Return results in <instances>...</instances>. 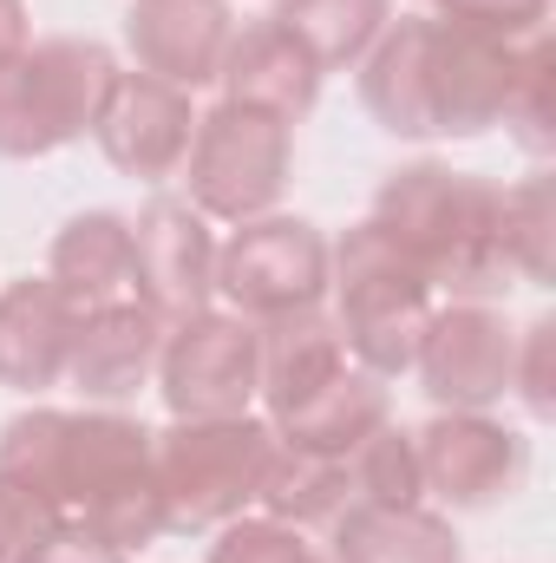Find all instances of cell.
<instances>
[{"label": "cell", "mask_w": 556, "mask_h": 563, "mask_svg": "<svg viewBox=\"0 0 556 563\" xmlns=\"http://www.w3.org/2000/svg\"><path fill=\"white\" fill-rule=\"evenodd\" d=\"M393 413H387V380L380 374H367V367H341L334 380H321L301 407H288V413H276V439H288V445H301V452H327V459H347L374 426H387Z\"/></svg>", "instance_id": "21"}, {"label": "cell", "mask_w": 556, "mask_h": 563, "mask_svg": "<svg viewBox=\"0 0 556 563\" xmlns=\"http://www.w3.org/2000/svg\"><path fill=\"white\" fill-rule=\"evenodd\" d=\"M498 256L504 269L524 282L556 276V184L551 177H524L511 190H498Z\"/></svg>", "instance_id": "24"}, {"label": "cell", "mask_w": 556, "mask_h": 563, "mask_svg": "<svg viewBox=\"0 0 556 563\" xmlns=\"http://www.w3.org/2000/svg\"><path fill=\"white\" fill-rule=\"evenodd\" d=\"M334 563H465V544L445 511L354 498L334 518Z\"/></svg>", "instance_id": "20"}, {"label": "cell", "mask_w": 556, "mask_h": 563, "mask_svg": "<svg viewBox=\"0 0 556 563\" xmlns=\"http://www.w3.org/2000/svg\"><path fill=\"white\" fill-rule=\"evenodd\" d=\"M33 46V20H26V0H0V66L13 59V53H26Z\"/></svg>", "instance_id": "33"}, {"label": "cell", "mask_w": 556, "mask_h": 563, "mask_svg": "<svg viewBox=\"0 0 556 563\" xmlns=\"http://www.w3.org/2000/svg\"><path fill=\"white\" fill-rule=\"evenodd\" d=\"M59 459H66V413L59 407H26L0 426V478L33 485L53 505H59Z\"/></svg>", "instance_id": "27"}, {"label": "cell", "mask_w": 556, "mask_h": 563, "mask_svg": "<svg viewBox=\"0 0 556 563\" xmlns=\"http://www.w3.org/2000/svg\"><path fill=\"white\" fill-rule=\"evenodd\" d=\"M125 66L99 40H33L0 66V157H53L86 139Z\"/></svg>", "instance_id": "5"}, {"label": "cell", "mask_w": 556, "mask_h": 563, "mask_svg": "<svg viewBox=\"0 0 556 563\" xmlns=\"http://www.w3.org/2000/svg\"><path fill=\"white\" fill-rule=\"evenodd\" d=\"M276 426L263 413H216V420H170L151 432V465L164 492L170 531H216L256 511V485L269 465Z\"/></svg>", "instance_id": "4"}, {"label": "cell", "mask_w": 556, "mask_h": 563, "mask_svg": "<svg viewBox=\"0 0 556 563\" xmlns=\"http://www.w3.org/2000/svg\"><path fill=\"white\" fill-rule=\"evenodd\" d=\"M419 485L445 511H485L524 492L531 478V439L498 413H438L413 432Z\"/></svg>", "instance_id": "10"}, {"label": "cell", "mask_w": 556, "mask_h": 563, "mask_svg": "<svg viewBox=\"0 0 556 563\" xmlns=\"http://www.w3.org/2000/svg\"><path fill=\"white\" fill-rule=\"evenodd\" d=\"M288 170H294V125L230 106V99L197 112V132L184 151V184H190V210H203L210 223L236 230L249 217H269L288 190Z\"/></svg>", "instance_id": "6"}, {"label": "cell", "mask_w": 556, "mask_h": 563, "mask_svg": "<svg viewBox=\"0 0 556 563\" xmlns=\"http://www.w3.org/2000/svg\"><path fill=\"white\" fill-rule=\"evenodd\" d=\"M230 33H236L230 0H132L125 7V46L138 73L184 86V92L216 86Z\"/></svg>", "instance_id": "15"}, {"label": "cell", "mask_w": 556, "mask_h": 563, "mask_svg": "<svg viewBox=\"0 0 556 563\" xmlns=\"http://www.w3.org/2000/svg\"><path fill=\"white\" fill-rule=\"evenodd\" d=\"M132 295L164 321L216 308V236L190 197H151L132 223Z\"/></svg>", "instance_id": "11"}, {"label": "cell", "mask_w": 556, "mask_h": 563, "mask_svg": "<svg viewBox=\"0 0 556 563\" xmlns=\"http://www.w3.org/2000/svg\"><path fill=\"white\" fill-rule=\"evenodd\" d=\"M308 563H334V558H308Z\"/></svg>", "instance_id": "34"}, {"label": "cell", "mask_w": 556, "mask_h": 563, "mask_svg": "<svg viewBox=\"0 0 556 563\" xmlns=\"http://www.w3.org/2000/svg\"><path fill=\"white\" fill-rule=\"evenodd\" d=\"M164 314L144 308L138 295L86 308L73 328V354H66V387L92 407H119L157 374V347H164Z\"/></svg>", "instance_id": "14"}, {"label": "cell", "mask_w": 556, "mask_h": 563, "mask_svg": "<svg viewBox=\"0 0 556 563\" xmlns=\"http://www.w3.org/2000/svg\"><path fill=\"white\" fill-rule=\"evenodd\" d=\"M59 525H66V511L46 492L0 478V563H26Z\"/></svg>", "instance_id": "29"}, {"label": "cell", "mask_w": 556, "mask_h": 563, "mask_svg": "<svg viewBox=\"0 0 556 563\" xmlns=\"http://www.w3.org/2000/svg\"><path fill=\"white\" fill-rule=\"evenodd\" d=\"M367 223L432 288H452V301H485L511 282L504 256H498V184H485L471 170L419 157L374 190Z\"/></svg>", "instance_id": "1"}, {"label": "cell", "mask_w": 556, "mask_h": 563, "mask_svg": "<svg viewBox=\"0 0 556 563\" xmlns=\"http://www.w3.org/2000/svg\"><path fill=\"white\" fill-rule=\"evenodd\" d=\"M432 13H438V20H458V26H478V33L518 46V40L544 33L551 0H432Z\"/></svg>", "instance_id": "31"}, {"label": "cell", "mask_w": 556, "mask_h": 563, "mask_svg": "<svg viewBox=\"0 0 556 563\" xmlns=\"http://www.w3.org/2000/svg\"><path fill=\"white\" fill-rule=\"evenodd\" d=\"M347 478H354V498L360 505H425V485H419V445L407 426H374L354 452H347Z\"/></svg>", "instance_id": "26"}, {"label": "cell", "mask_w": 556, "mask_h": 563, "mask_svg": "<svg viewBox=\"0 0 556 563\" xmlns=\"http://www.w3.org/2000/svg\"><path fill=\"white\" fill-rule=\"evenodd\" d=\"M256 347H263V367H256L263 420L301 407L321 380H334L347 367V341H341L327 308H294V314H276V321H256Z\"/></svg>", "instance_id": "18"}, {"label": "cell", "mask_w": 556, "mask_h": 563, "mask_svg": "<svg viewBox=\"0 0 556 563\" xmlns=\"http://www.w3.org/2000/svg\"><path fill=\"white\" fill-rule=\"evenodd\" d=\"M269 20H281L308 46V59L327 79V73H354L367 59V46L393 20V0H276Z\"/></svg>", "instance_id": "23"}, {"label": "cell", "mask_w": 556, "mask_h": 563, "mask_svg": "<svg viewBox=\"0 0 556 563\" xmlns=\"http://www.w3.org/2000/svg\"><path fill=\"white\" fill-rule=\"evenodd\" d=\"M498 125L524 144L531 157H551L556 151V46H551V33L518 40V66H511V92H504Z\"/></svg>", "instance_id": "25"}, {"label": "cell", "mask_w": 556, "mask_h": 563, "mask_svg": "<svg viewBox=\"0 0 556 563\" xmlns=\"http://www.w3.org/2000/svg\"><path fill=\"white\" fill-rule=\"evenodd\" d=\"M347 505H354L347 459L301 452V445H288V439L269 445V465H263V485H256V511H269L281 525L308 531V525H334Z\"/></svg>", "instance_id": "22"}, {"label": "cell", "mask_w": 556, "mask_h": 563, "mask_svg": "<svg viewBox=\"0 0 556 563\" xmlns=\"http://www.w3.org/2000/svg\"><path fill=\"white\" fill-rule=\"evenodd\" d=\"M59 505H66V518L92 525L119 551L157 544L170 525H164V492H157V465H151V426L119 407L66 413Z\"/></svg>", "instance_id": "2"}, {"label": "cell", "mask_w": 556, "mask_h": 563, "mask_svg": "<svg viewBox=\"0 0 556 563\" xmlns=\"http://www.w3.org/2000/svg\"><path fill=\"white\" fill-rule=\"evenodd\" d=\"M46 282L79 314L86 308H105V301H125L132 295V217H119V210H79L53 236Z\"/></svg>", "instance_id": "19"}, {"label": "cell", "mask_w": 556, "mask_h": 563, "mask_svg": "<svg viewBox=\"0 0 556 563\" xmlns=\"http://www.w3.org/2000/svg\"><path fill=\"white\" fill-rule=\"evenodd\" d=\"M216 86H223L230 106L269 112L281 125H301L314 112V99H321V66L308 59V46L281 20H249V26L230 33Z\"/></svg>", "instance_id": "16"}, {"label": "cell", "mask_w": 556, "mask_h": 563, "mask_svg": "<svg viewBox=\"0 0 556 563\" xmlns=\"http://www.w3.org/2000/svg\"><path fill=\"white\" fill-rule=\"evenodd\" d=\"M308 558H314V544L269 511H243V518L216 525V538H210V563H308Z\"/></svg>", "instance_id": "28"}, {"label": "cell", "mask_w": 556, "mask_h": 563, "mask_svg": "<svg viewBox=\"0 0 556 563\" xmlns=\"http://www.w3.org/2000/svg\"><path fill=\"white\" fill-rule=\"evenodd\" d=\"M216 301L243 321L327 308V236L308 217H249L216 243Z\"/></svg>", "instance_id": "7"}, {"label": "cell", "mask_w": 556, "mask_h": 563, "mask_svg": "<svg viewBox=\"0 0 556 563\" xmlns=\"http://www.w3.org/2000/svg\"><path fill=\"white\" fill-rule=\"evenodd\" d=\"M26 563H132V551H119V544H105L92 525H79V518H66L40 551Z\"/></svg>", "instance_id": "32"}, {"label": "cell", "mask_w": 556, "mask_h": 563, "mask_svg": "<svg viewBox=\"0 0 556 563\" xmlns=\"http://www.w3.org/2000/svg\"><path fill=\"white\" fill-rule=\"evenodd\" d=\"M79 308L46 276H20L0 288V387L13 394H46L66 380Z\"/></svg>", "instance_id": "17"}, {"label": "cell", "mask_w": 556, "mask_h": 563, "mask_svg": "<svg viewBox=\"0 0 556 563\" xmlns=\"http://www.w3.org/2000/svg\"><path fill=\"white\" fill-rule=\"evenodd\" d=\"M256 321L230 314V308H203L164 328L157 347V394L170 407V420H216V413H249L256 407Z\"/></svg>", "instance_id": "8"}, {"label": "cell", "mask_w": 556, "mask_h": 563, "mask_svg": "<svg viewBox=\"0 0 556 563\" xmlns=\"http://www.w3.org/2000/svg\"><path fill=\"white\" fill-rule=\"evenodd\" d=\"M327 295H334V328L354 367L380 380L413 374L419 334L438 301H432V282L374 223H354L341 243H327Z\"/></svg>", "instance_id": "3"}, {"label": "cell", "mask_w": 556, "mask_h": 563, "mask_svg": "<svg viewBox=\"0 0 556 563\" xmlns=\"http://www.w3.org/2000/svg\"><path fill=\"white\" fill-rule=\"evenodd\" d=\"M511 394L524 400L531 420L556 413V314H537L518 334V361H511Z\"/></svg>", "instance_id": "30"}, {"label": "cell", "mask_w": 556, "mask_h": 563, "mask_svg": "<svg viewBox=\"0 0 556 563\" xmlns=\"http://www.w3.org/2000/svg\"><path fill=\"white\" fill-rule=\"evenodd\" d=\"M518 46L491 40L478 26L438 20L432 13V46H425V112L432 139H485L504 112Z\"/></svg>", "instance_id": "12"}, {"label": "cell", "mask_w": 556, "mask_h": 563, "mask_svg": "<svg viewBox=\"0 0 556 563\" xmlns=\"http://www.w3.org/2000/svg\"><path fill=\"white\" fill-rule=\"evenodd\" d=\"M190 132H197V106L184 86H164L151 73H119L105 106H99V125H92V144L105 151V164L119 177H138V184H164L184 170V151H190Z\"/></svg>", "instance_id": "13"}, {"label": "cell", "mask_w": 556, "mask_h": 563, "mask_svg": "<svg viewBox=\"0 0 556 563\" xmlns=\"http://www.w3.org/2000/svg\"><path fill=\"white\" fill-rule=\"evenodd\" d=\"M518 328L491 301H445L419 334L413 374L438 413H491L511 394Z\"/></svg>", "instance_id": "9"}]
</instances>
